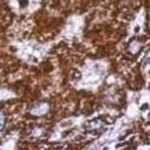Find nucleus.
<instances>
[{
  "label": "nucleus",
  "instance_id": "nucleus-1",
  "mask_svg": "<svg viewBox=\"0 0 150 150\" xmlns=\"http://www.w3.org/2000/svg\"><path fill=\"white\" fill-rule=\"evenodd\" d=\"M47 109H49V106L46 104H40V105L38 104V105H34L31 109V112L33 115H43L47 111Z\"/></svg>",
  "mask_w": 150,
  "mask_h": 150
},
{
  "label": "nucleus",
  "instance_id": "nucleus-2",
  "mask_svg": "<svg viewBox=\"0 0 150 150\" xmlns=\"http://www.w3.org/2000/svg\"><path fill=\"white\" fill-rule=\"evenodd\" d=\"M4 122H5V118H4V116L1 114H0V129L4 127Z\"/></svg>",
  "mask_w": 150,
  "mask_h": 150
}]
</instances>
